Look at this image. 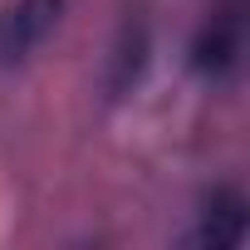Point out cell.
I'll return each instance as SVG.
<instances>
[{"mask_svg": "<svg viewBox=\"0 0 250 250\" xmlns=\"http://www.w3.org/2000/svg\"><path fill=\"white\" fill-rule=\"evenodd\" d=\"M245 30H250V0H211V10L191 30L187 69L211 88L230 83L245 59Z\"/></svg>", "mask_w": 250, "mask_h": 250, "instance_id": "cell-1", "label": "cell"}, {"mask_svg": "<svg viewBox=\"0 0 250 250\" xmlns=\"http://www.w3.org/2000/svg\"><path fill=\"white\" fill-rule=\"evenodd\" d=\"M69 0H15L0 10V69H20L64 25Z\"/></svg>", "mask_w": 250, "mask_h": 250, "instance_id": "cell-2", "label": "cell"}, {"mask_svg": "<svg viewBox=\"0 0 250 250\" xmlns=\"http://www.w3.org/2000/svg\"><path fill=\"white\" fill-rule=\"evenodd\" d=\"M250 235V201L235 182H221L201 196L196 206V226L187 235V245H201V250H240Z\"/></svg>", "mask_w": 250, "mask_h": 250, "instance_id": "cell-3", "label": "cell"}, {"mask_svg": "<svg viewBox=\"0 0 250 250\" xmlns=\"http://www.w3.org/2000/svg\"><path fill=\"white\" fill-rule=\"evenodd\" d=\"M147 64H152V20H147V10H128L113 35V49H108V74H103L108 98H128L143 83Z\"/></svg>", "mask_w": 250, "mask_h": 250, "instance_id": "cell-4", "label": "cell"}]
</instances>
